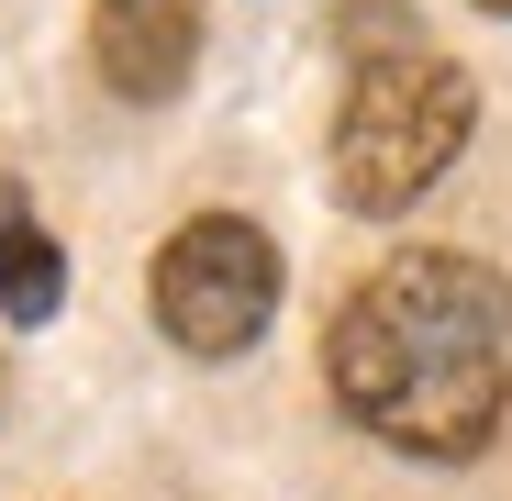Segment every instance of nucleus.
Here are the masks:
<instances>
[{
  "instance_id": "nucleus-2",
  "label": "nucleus",
  "mask_w": 512,
  "mask_h": 501,
  "mask_svg": "<svg viewBox=\"0 0 512 501\" xmlns=\"http://www.w3.org/2000/svg\"><path fill=\"white\" fill-rule=\"evenodd\" d=\"M468 123H479L468 67L423 56V45L368 56L357 90H346V112H334V201H346V212H401V201H423V190L457 167Z\"/></svg>"
},
{
  "instance_id": "nucleus-4",
  "label": "nucleus",
  "mask_w": 512,
  "mask_h": 501,
  "mask_svg": "<svg viewBox=\"0 0 512 501\" xmlns=\"http://www.w3.org/2000/svg\"><path fill=\"white\" fill-rule=\"evenodd\" d=\"M90 67L123 101H179L201 67V12L190 0H101L90 12Z\"/></svg>"
},
{
  "instance_id": "nucleus-3",
  "label": "nucleus",
  "mask_w": 512,
  "mask_h": 501,
  "mask_svg": "<svg viewBox=\"0 0 512 501\" xmlns=\"http://www.w3.org/2000/svg\"><path fill=\"white\" fill-rule=\"evenodd\" d=\"M279 312V245L256 234L245 212H201L156 245V323H167V346H190V357H234L256 346Z\"/></svg>"
},
{
  "instance_id": "nucleus-5",
  "label": "nucleus",
  "mask_w": 512,
  "mask_h": 501,
  "mask_svg": "<svg viewBox=\"0 0 512 501\" xmlns=\"http://www.w3.org/2000/svg\"><path fill=\"white\" fill-rule=\"evenodd\" d=\"M56 301H67V257H56V234L12 201L0 212V312L12 323H56Z\"/></svg>"
},
{
  "instance_id": "nucleus-1",
  "label": "nucleus",
  "mask_w": 512,
  "mask_h": 501,
  "mask_svg": "<svg viewBox=\"0 0 512 501\" xmlns=\"http://www.w3.org/2000/svg\"><path fill=\"white\" fill-rule=\"evenodd\" d=\"M334 401L401 457H479L512 401V290L479 257L412 245L334 312Z\"/></svg>"
},
{
  "instance_id": "nucleus-6",
  "label": "nucleus",
  "mask_w": 512,
  "mask_h": 501,
  "mask_svg": "<svg viewBox=\"0 0 512 501\" xmlns=\"http://www.w3.org/2000/svg\"><path fill=\"white\" fill-rule=\"evenodd\" d=\"M479 12H512V0H479Z\"/></svg>"
}]
</instances>
